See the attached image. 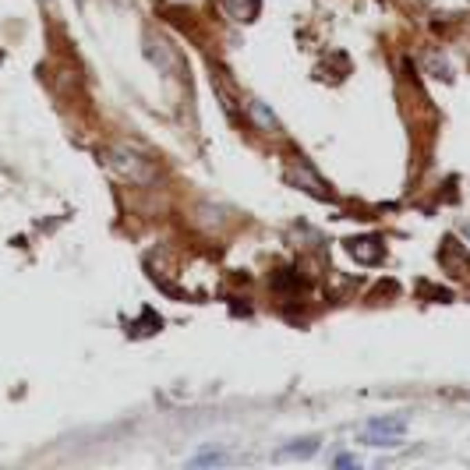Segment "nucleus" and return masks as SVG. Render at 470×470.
<instances>
[{
	"label": "nucleus",
	"mask_w": 470,
	"mask_h": 470,
	"mask_svg": "<svg viewBox=\"0 0 470 470\" xmlns=\"http://www.w3.org/2000/svg\"><path fill=\"white\" fill-rule=\"evenodd\" d=\"M103 163H106L113 173H121L124 181H131V184H153V181H156L153 163L145 159L141 153L128 149V145H113V149H106V153H103Z\"/></svg>",
	"instance_id": "f257e3e1"
},
{
	"label": "nucleus",
	"mask_w": 470,
	"mask_h": 470,
	"mask_svg": "<svg viewBox=\"0 0 470 470\" xmlns=\"http://www.w3.org/2000/svg\"><path fill=\"white\" fill-rule=\"evenodd\" d=\"M286 177H290V184H297L301 191H308V195L318 198V202H333V198H336L333 188L318 177V170H315L308 159H293L290 170H286Z\"/></svg>",
	"instance_id": "f03ea898"
},
{
	"label": "nucleus",
	"mask_w": 470,
	"mask_h": 470,
	"mask_svg": "<svg viewBox=\"0 0 470 470\" xmlns=\"http://www.w3.org/2000/svg\"><path fill=\"white\" fill-rule=\"evenodd\" d=\"M145 57H149L153 68H159V75H177L181 71V57L173 53V46L166 39H156L153 32L145 36Z\"/></svg>",
	"instance_id": "7ed1b4c3"
},
{
	"label": "nucleus",
	"mask_w": 470,
	"mask_h": 470,
	"mask_svg": "<svg viewBox=\"0 0 470 470\" xmlns=\"http://www.w3.org/2000/svg\"><path fill=\"white\" fill-rule=\"evenodd\" d=\"M244 110H248V121L255 124V131H262V135H283L280 117H276L266 103H262V99H248Z\"/></svg>",
	"instance_id": "20e7f679"
},
{
	"label": "nucleus",
	"mask_w": 470,
	"mask_h": 470,
	"mask_svg": "<svg viewBox=\"0 0 470 470\" xmlns=\"http://www.w3.org/2000/svg\"><path fill=\"white\" fill-rule=\"evenodd\" d=\"M346 251H350V258H358L361 266H378L382 255H386L378 237H354V241H346Z\"/></svg>",
	"instance_id": "39448f33"
},
{
	"label": "nucleus",
	"mask_w": 470,
	"mask_h": 470,
	"mask_svg": "<svg viewBox=\"0 0 470 470\" xmlns=\"http://www.w3.org/2000/svg\"><path fill=\"white\" fill-rule=\"evenodd\" d=\"M219 8H223L233 21H237V25H248V21L258 18L262 0H219Z\"/></svg>",
	"instance_id": "423d86ee"
},
{
	"label": "nucleus",
	"mask_w": 470,
	"mask_h": 470,
	"mask_svg": "<svg viewBox=\"0 0 470 470\" xmlns=\"http://www.w3.org/2000/svg\"><path fill=\"white\" fill-rule=\"evenodd\" d=\"M315 449H318V442H315V438H301V442H293V446H283V449H276V460H290V456L304 460V456H311Z\"/></svg>",
	"instance_id": "0eeeda50"
},
{
	"label": "nucleus",
	"mask_w": 470,
	"mask_h": 470,
	"mask_svg": "<svg viewBox=\"0 0 470 470\" xmlns=\"http://www.w3.org/2000/svg\"><path fill=\"white\" fill-rule=\"evenodd\" d=\"M403 431H407V424L400 418H375L368 424V435H403Z\"/></svg>",
	"instance_id": "6e6552de"
},
{
	"label": "nucleus",
	"mask_w": 470,
	"mask_h": 470,
	"mask_svg": "<svg viewBox=\"0 0 470 470\" xmlns=\"http://www.w3.org/2000/svg\"><path fill=\"white\" fill-rule=\"evenodd\" d=\"M368 446H378V449H396L403 446V435H364Z\"/></svg>",
	"instance_id": "1a4fd4ad"
},
{
	"label": "nucleus",
	"mask_w": 470,
	"mask_h": 470,
	"mask_svg": "<svg viewBox=\"0 0 470 470\" xmlns=\"http://www.w3.org/2000/svg\"><path fill=\"white\" fill-rule=\"evenodd\" d=\"M223 460H226V453H205V456H198L195 463L202 467V463H223Z\"/></svg>",
	"instance_id": "9d476101"
},
{
	"label": "nucleus",
	"mask_w": 470,
	"mask_h": 470,
	"mask_svg": "<svg viewBox=\"0 0 470 470\" xmlns=\"http://www.w3.org/2000/svg\"><path fill=\"white\" fill-rule=\"evenodd\" d=\"M460 233H463V237L470 241V223H463V226H460Z\"/></svg>",
	"instance_id": "9b49d317"
},
{
	"label": "nucleus",
	"mask_w": 470,
	"mask_h": 470,
	"mask_svg": "<svg viewBox=\"0 0 470 470\" xmlns=\"http://www.w3.org/2000/svg\"><path fill=\"white\" fill-rule=\"evenodd\" d=\"M78 4H81V0H78Z\"/></svg>",
	"instance_id": "f8f14e48"
}]
</instances>
